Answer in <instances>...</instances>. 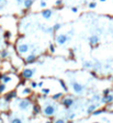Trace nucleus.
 <instances>
[{
  "label": "nucleus",
  "instance_id": "obj_1",
  "mask_svg": "<svg viewBox=\"0 0 113 123\" xmlns=\"http://www.w3.org/2000/svg\"><path fill=\"white\" fill-rule=\"evenodd\" d=\"M55 111H56V108L55 105H52V104H48L46 107L44 108V110H43V113L46 115V117H52L55 114Z\"/></svg>",
  "mask_w": 113,
  "mask_h": 123
},
{
  "label": "nucleus",
  "instance_id": "obj_2",
  "mask_svg": "<svg viewBox=\"0 0 113 123\" xmlns=\"http://www.w3.org/2000/svg\"><path fill=\"white\" fill-rule=\"evenodd\" d=\"M35 73V69H23V71L21 72V77L24 79H31Z\"/></svg>",
  "mask_w": 113,
  "mask_h": 123
},
{
  "label": "nucleus",
  "instance_id": "obj_3",
  "mask_svg": "<svg viewBox=\"0 0 113 123\" xmlns=\"http://www.w3.org/2000/svg\"><path fill=\"white\" fill-rule=\"evenodd\" d=\"M71 85H72V90L75 92L76 94H80L82 93V91H84V85L78 82H71Z\"/></svg>",
  "mask_w": 113,
  "mask_h": 123
},
{
  "label": "nucleus",
  "instance_id": "obj_4",
  "mask_svg": "<svg viewBox=\"0 0 113 123\" xmlns=\"http://www.w3.org/2000/svg\"><path fill=\"white\" fill-rule=\"evenodd\" d=\"M30 105H31V101L28 100V99H22L19 102V108L21 110H28Z\"/></svg>",
  "mask_w": 113,
  "mask_h": 123
},
{
  "label": "nucleus",
  "instance_id": "obj_5",
  "mask_svg": "<svg viewBox=\"0 0 113 123\" xmlns=\"http://www.w3.org/2000/svg\"><path fill=\"white\" fill-rule=\"evenodd\" d=\"M68 37L66 36V34H58V36H56V38H55V40H56V42L58 43V44H65L67 41H68Z\"/></svg>",
  "mask_w": 113,
  "mask_h": 123
},
{
  "label": "nucleus",
  "instance_id": "obj_6",
  "mask_svg": "<svg viewBox=\"0 0 113 123\" xmlns=\"http://www.w3.org/2000/svg\"><path fill=\"white\" fill-rule=\"evenodd\" d=\"M17 49H18V52L20 54H24L29 51V45L26 43H20V44H18Z\"/></svg>",
  "mask_w": 113,
  "mask_h": 123
},
{
  "label": "nucleus",
  "instance_id": "obj_7",
  "mask_svg": "<svg viewBox=\"0 0 113 123\" xmlns=\"http://www.w3.org/2000/svg\"><path fill=\"white\" fill-rule=\"evenodd\" d=\"M16 97H17V91H11V92H9V93H7L6 95H4L3 100L8 103V102H10L12 99H16Z\"/></svg>",
  "mask_w": 113,
  "mask_h": 123
},
{
  "label": "nucleus",
  "instance_id": "obj_8",
  "mask_svg": "<svg viewBox=\"0 0 113 123\" xmlns=\"http://www.w3.org/2000/svg\"><path fill=\"white\" fill-rule=\"evenodd\" d=\"M62 103L64 104V107L66 108V109H69L74 104V99H71V98H64Z\"/></svg>",
  "mask_w": 113,
  "mask_h": 123
},
{
  "label": "nucleus",
  "instance_id": "obj_9",
  "mask_svg": "<svg viewBox=\"0 0 113 123\" xmlns=\"http://www.w3.org/2000/svg\"><path fill=\"white\" fill-rule=\"evenodd\" d=\"M35 60H36V54L34 53H31V54H29L25 59V62H26V64H32V63H34Z\"/></svg>",
  "mask_w": 113,
  "mask_h": 123
},
{
  "label": "nucleus",
  "instance_id": "obj_10",
  "mask_svg": "<svg viewBox=\"0 0 113 123\" xmlns=\"http://www.w3.org/2000/svg\"><path fill=\"white\" fill-rule=\"evenodd\" d=\"M112 101H113L112 94H107V95H103V98L101 99V103H111Z\"/></svg>",
  "mask_w": 113,
  "mask_h": 123
},
{
  "label": "nucleus",
  "instance_id": "obj_11",
  "mask_svg": "<svg viewBox=\"0 0 113 123\" xmlns=\"http://www.w3.org/2000/svg\"><path fill=\"white\" fill-rule=\"evenodd\" d=\"M0 78H1V81H2V83H4V84H8V83H10V82L12 81V78L10 77V75H8V74H1L0 75Z\"/></svg>",
  "mask_w": 113,
  "mask_h": 123
},
{
  "label": "nucleus",
  "instance_id": "obj_12",
  "mask_svg": "<svg viewBox=\"0 0 113 123\" xmlns=\"http://www.w3.org/2000/svg\"><path fill=\"white\" fill-rule=\"evenodd\" d=\"M52 10L50 9H45V10H43L42 11V17L44 18V19H46V20H48L52 17Z\"/></svg>",
  "mask_w": 113,
  "mask_h": 123
},
{
  "label": "nucleus",
  "instance_id": "obj_13",
  "mask_svg": "<svg viewBox=\"0 0 113 123\" xmlns=\"http://www.w3.org/2000/svg\"><path fill=\"white\" fill-rule=\"evenodd\" d=\"M89 42H90V44L96 45V44H98V42H99V38H98L97 36H92L89 38Z\"/></svg>",
  "mask_w": 113,
  "mask_h": 123
},
{
  "label": "nucleus",
  "instance_id": "obj_14",
  "mask_svg": "<svg viewBox=\"0 0 113 123\" xmlns=\"http://www.w3.org/2000/svg\"><path fill=\"white\" fill-rule=\"evenodd\" d=\"M23 5H24V7L26 9H29V8H31L32 5H33V0H24V1H23Z\"/></svg>",
  "mask_w": 113,
  "mask_h": 123
},
{
  "label": "nucleus",
  "instance_id": "obj_15",
  "mask_svg": "<svg viewBox=\"0 0 113 123\" xmlns=\"http://www.w3.org/2000/svg\"><path fill=\"white\" fill-rule=\"evenodd\" d=\"M9 57V51L8 50H2V51L0 52V58L1 59H6Z\"/></svg>",
  "mask_w": 113,
  "mask_h": 123
},
{
  "label": "nucleus",
  "instance_id": "obj_16",
  "mask_svg": "<svg viewBox=\"0 0 113 123\" xmlns=\"http://www.w3.org/2000/svg\"><path fill=\"white\" fill-rule=\"evenodd\" d=\"M50 88H41V93H43L44 95H48L50 93Z\"/></svg>",
  "mask_w": 113,
  "mask_h": 123
},
{
  "label": "nucleus",
  "instance_id": "obj_17",
  "mask_svg": "<svg viewBox=\"0 0 113 123\" xmlns=\"http://www.w3.org/2000/svg\"><path fill=\"white\" fill-rule=\"evenodd\" d=\"M104 109H102V110H97V109H96V110L93 111V112H92V115H93V117H97V115H100V114H102V113H104Z\"/></svg>",
  "mask_w": 113,
  "mask_h": 123
},
{
  "label": "nucleus",
  "instance_id": "obj_18",
  "mask_svg": "<svg viewBox=\"0 0 113 123\" xmlns=\"http://www.w3.org/2000/svg\"><path fill=\"white\" fill-rule=\"evenodd\" d=\"M33 112H34L35 114L41 113V107L38 105V104H34V105H33Z\"/></svg>",
  "mask_w": 113,
  "mask_h": 123
},
{
  "label": "nucleus",
  "instance_id": "obj_19",
  "mask_svg": "<svg viewBox=\"0 0 113 123\" xmlns=\"http://www.w3.org/2000/svg\"><path fill=\"white\" fill-rule=\"evenodd\" d=\"M32 93V90L31 89H29V88H24L22 90V92H21V94L22 95H28V94H31Z\"/></svg>",
  "mask_w": 113,
  "mask_h": 123
},
{
  "label": "nucleus",
  "instance_id": "obj_20",
  "mask_svg": "<svg viewBox=\"0 0 113 123\" xmlns=\"http://www.w3.org/2000/svg\"><path fill=\"white\" fill-rule=\"evenodd\" d=\"M97 104H91L90 107L88 108V110H87V112H88V113H92V112H93L94 110H96V109H97Z\"/></svg>",
  "mask_w": 113,
  "mask_h": 123
},
{
  "label": "nucleus",
  "instance_id": "obj_21",
  "mask_svg": "<svg viewBox=\"0 0 113 123\" xmlns=\"http://www.w3.org/2000/svg\"><path fill=\"white\" fill-rule=\"evenodd\" d=\"M62 97H63V93H62V92H58V93L54 94L53 97H52V99H53V100H58V99H60Z\"/></svg>",
  "mask_w": 113,
  "mask_h": 123
},
{
  "label": "nucleus",
  "instance_id": "obj_22",
  "mask_svg": "<svg viewBox=\"0 0 113 123\" xmlns=\"http://www.w3.org/2000/svg\"><path fill=\"white\" fill-rule=\"evenodd\" d=\"M60 27H62V25H60V23H55V25H54V27H52V29H53L54 32H56V31H58V30L60 29Z\"/></svg>",
  "mask_w": 113,
  "mask_h": 123
},
{
  "label": "nucleus",
  "instance_id": "obj_23",
  "mask_svg": "<svg viewBox=\"0 0 113 123\" xmlns=\"http://www.w3.org/2000/svg\"><path fill=\"white\" fill-rule=\"evenodd\" d=\"M6 90H7V84H4V83H0V94L3 93V92H4Z\"/></svg>",
  "mask_w": 113,
  "mask_h": 123
},
{
  "label": "nucleus",
  "instance_id": "obj_24",
  "mask_svg": "<svg viewBox=\"0 0 113 123\" xmlns=\"http://www.w3.org/2000/svg\"><path fill=\"white\" fill-rule=\"evenodd\" d=\"M59 84L62 85V88L64 89V91H65V92H67V91H68V88L66 87V84H65V81H63V80H59Z\"/></svg>",
  "mask_w": 113,
  "mask_h": 123
},
{
  "label": "nucleus",
  "instance_id": "obj_25",
  "mask_svg": "<svg viewBox=\"0 0 113 123\" xmlns=\"http://www.w3.org/2000/svg\"><path fill=\"white\" fill-rule=\"evenodd\" d=\"M11 123H23V122L21 119H19V118H14V119L11 120Z\"/></svg>",
  "mask_w": 113,
  "mask_h": 123
},
{
  "label": "nucleus",
  "instance_id": "obj_26",
  "mask_svg": "<svg viewBox=\"0 0 113 123\" xmlns=\"http://www.w3.org/2000/svg\"><path fill=\"white\" fill-rule=\"evenodd\" d=\"M96 7H97V3H96V2H91V3H89V8H90V9H94Z\"/></svg>",
  "mask_w": 113,
  "mask_h": 123
},
{
  "label": "nucleus",
  "instance_id": "obj_27",
  "mask_svg": "<svg viewBox=\"0 0 113 123\" xmlns=\"http://www.w3.org/2000/svg\"><path fill=\"white\" fill-rule=\"evenodd\" d=\"M50 51L52 52V53L55 52V47H54V44H50Z\"/></svg>",
  "mask_w": 113,
  "mask_h": 123
},
{
  "label": "nucleus",
  "instance_id": "obj_28",
  "mask_svg": "<svg viewBox=\"0 0 113 123\" xmlns=\"http://www.w3.org/2000/svg\"><path fill=\"white\" fill-rule=\"evenodd\" d=\"M4 37H6L7 39H10V38H11V32H9V31H7V32L4 33Z\"/></svg>",
  "mask_w": 113,
  "mask_h": 123
},
{
  "label": "nucleus",
  "instance_id": "obj_29",
  "mask_svg": "<svg viewBox=\"0 0 113 123\" xmlns=\"http://www.w3.org/2000/svg\"><path fill=\"white\" fill-rule=\"evenodd\" d=\"M110 93H111L110 89H105V90L103 91V95H107V94H110Z\"/></svg>",
  "mask_w": 113,
  "mask_h": 123
},
{
  "label": "nucleus",
  "instance_id": "obj_30",
  "mask_svg": "<svg viewBox=\"0 0 113 123\" xmlns=\"http://www.w3.org/2000/svg\"><path fill=\"white\" fill-rule=\"evenodd\" d=\"M40 6H41L42 8H45V7H46V2H45V1H43V0H42L41 2H40Z\"/></svg>",
  "mask_w": 113,
  "mask_h": 123
},
{
  "label": "nucleus",
  "instance_id": "obj_31",
  "mask_svg": "<svg viewBox=\"0 0 113 123\" xmlns=\"http://www.w3.org/2000/svg\"><path fill=\"white\" fill-rule=\"evenodd\" d=\"M71 11H72L74 13H77V12H78V8H77V7H72V8H71Z\"/></svg>",
  "mask_w": 113,
  "mask_h": 123
},
{
  "label": "nucleus",
  "instance_id": "obj_32",
  "mask_svg": "<svg viewBox=\"0 0 113 123\" xmlns=\"http://www.w3.org/2000/svg\"><path fill=\"white\" fill-rule=\"evenodd\" d=\"M84 65H85L86 68H91V67H92L90 62H85V64H84Z\"/></svg>",
  "mask_w": 113,
  "mask_h": 123
},
{
  "label": "nucleus",
  "instance_id": "obj_33",
  "mask_svg": "<svg viewBox=\"0 0 113 123\" xmlns=\"http://www.w3.org/2000/svg\"><path fill=\"white\" fill-rule=\"evenodd\" d=\"M31 87L32 88H36V87H38V83H36L35 81H32L31 82Z\"/></svg>",
  "mask_w": 113,
  "mask_h": 123
},
{
  "label": "nucleus",
  "instance_id": "obj_34",
  "mask_svg": "<svg viewBox=\"0 0 113 123\" xmlns=\"http://www.w3.org/2000/svg\"><path fill=\"white\" fill-rule=\"evenodd\" d=\"M62 2H63V0H56L55 5H56V6H60V5H62Z\"/></svg>",
  "mask_w": 113,
  "mask_h": 123
},
{
  "label": "nucleus",
  "instance_id": "obj_35",
  "mask_svg": "<svg viewBox=\"0 0 113 123\" xmlns=\"http://www.w3.org/2000/svg\"><path fill=\"white\" fill-rule=\"evenodd\" d=\"M55 123H66V122H65L63 119H58V120H56V122Z\"/></svg>",
  "mask_w": 113,
  "mask_h": 123
},
{
  "label": "nucleus",
  "instance_id": "obj_36",
  "mask_svg": "<svg viewBox=\"0 0 113 123\" xmlns=\"http://www.w3.org/2000/svg\"><path fill=\"white\" fill-rule=\"evenodd\" d=\"M43 84H44V82H43V81H40V82L38 83V88H43Z\"/></svg>",
  "mask_w": 113,
  "mask_h": 123
},
{
  "label": "nucleus",
  "instance_id": "obj_37",
  "mask_svg": "<svg viewBox=\"0 0 113 123\" xmlns=\"http://www.w3.org/2000/svg\"><path fill=\"white\" fill-rule=\"evenodd\" d=\"M75 118H76V114H74V113H72V114H70V115H69V119H70V120H74Z\"/></svg>",
  "mask_w": 113,
  "mask_h": 123
},
{
  "label": "nucleus",
  "instance_id": "obj_38",
  "mask_svg": "<svg viewBox=\"0 0 113 123\" xmlns=\"http://www.w3.org/2000/svg\"><path fill=\"white\" fill-rule=\"evenodd\" d=\"M92 100H93V101H97V100H99V95H94V97L92 98Z\"/></svg>",
  "mask_w": 113,
  "mask_h": 123
},
{
  "label": "nucleus",
  "instance_id": "obj_39",
  "mask_svg": "<svg viewBox=\"0 0 113 123\" xmlns=\"http://www.w3.org/2000/svg\"><path fill=\"white\" fill-rule=\"evenodd\" d=\"M25 83H26L25 81H21V82H20V84H21V85H25Z\"/></svg>",
  "mask_w": 113,
  "mask_h": 123
},
{
  "label": "nucleus",
  "instance_id": "obj_40",
  "mask_svg": "<svg viewBox=\"0 0 113 123\" xmlns=\"http://www.w3.org/2000/svg\"><path fill=\"white\" fill-rule=\"evenodd\" d=\"M17 2H18V5H21V2H22V0H17Z\"/></svg>",
  "mask_w": 113,
  "mask_h": 123
},
{
  "label": "nucleus",
  "instance_id": "obj_41",
  "mask_svg": "<svg viewBox=\"0 0 113 123\" xmlns=\"http://www.w3.org/2000/svg\"><path fill=\"white\" fill-rule=\"evenodd\" d=\"M67 123H74V122H72V121H68V122H67Z\"/></svg>",
  "mask_w": 113,
  "mask_h": 123
},
{
  "label": "nucleus",
  "instance_id": "obj_42",
  "mask_svg": "<svg viewBox=\"0 0 113 123\" xmlns=\"http://www.w3.org/2000/svg\"><path fill=\"white\" fill-rule=\"evenodd\" d=\"M100 1L101 2H103V1H107V0H100Z\"/></svg>",
  "mask_w": 113,
  "mask_h": 123
},
{
  "label": "nucleus",
  "instance_id": "obj_43",
  "mask_svg": "<svg viewBox=\"0 0 113 123\" xmlns=\"http://www.w3.org/2000/svg\"><path fill=\"white\" fill-rule=\"evenodd\" d=\"M46 123H52V122H50V121H47V122Z\"/></svg>",
  "mask_w": 113,
  "mask_h": 123
},
{
  "label": "nucleus",
  "instance_id": "obj_44",
  "mask_svg": "<svg viewBox=\"0 0 113 123\" xmlns=\"http://www.w3.org/2000/svg\"><path fill=\"white\" fill-rule=\"evenodd\" d=\"M0 123H2V122H1V120H0Z\"/></svg>",
  "mask_w": 113,
  "mask_h": 123
},
{
  "label": "nucleus",
  "instance_id": "obj_45",
  "mask_svg": "<svg viewBox=\"0 0 113 123\" xmlns=\"http://www.w3.org/2000/svg\"><path fill=\"white\" fill-rule=\"evenodd\" d=\"M93 123H98V122H93Z\"/></svg>",
  "mask_w": 113,
  "mask_h": 123
},
{
  "label": "nucleus",
  "instance_id": "obj_46",
  "mask_svg": "<svg viewBox=\"0 0 113 123\" xmlns=\"http://www.w3.org/2000/svg\"><path fill=\"white\" fill-rule=\"evenodd\" d=\"M0 1H2V0H0Z\"/></svg>",
  "mask_w": 113,
  "mask_h": 123
}]
</instances>
